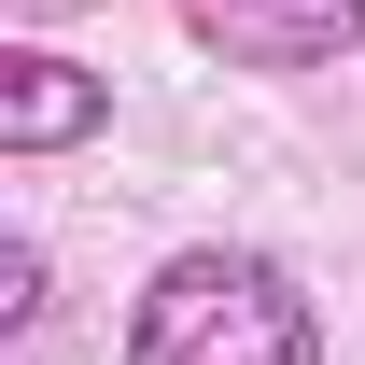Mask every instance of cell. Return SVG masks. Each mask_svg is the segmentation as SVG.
<instances>
[{"mask_svg": "<svg viewBox=\"0 0 365 365\" xmlns=\"http://www.w3.org/2000/svg\"><path fill=\"white\" fill-rule=\"evenodd\" d=\"M127 365H323V309L253 239H182L127 295Z\"/></svg>", "mask_w": 365, "mask_h": 365, "instance_id": "cell-1", "label": "cell"}, {"mask_svg": "<svg viewBox=\"0 0 365 365\" xmlns=\"http://www.w3.org/2000/svg\"><path fill=\"white\" fill-rule=\"evenodd\" d=\"M182 29L225 71H337L365 56V0H182Z\"/></svg>", "mask_w": 365, "mask_h": 365, "instance_id": "cell-2", "label": "cell"}, {"mask_svg": "<svg viewBox=\"0 0 365 365\" xmlns=\"http://www.w3.org/2000/svg\"><path fill=\"white\" fill-rule=\"evenodd\" d=\"M113 127V71L56 43H0V155H71V140Z\"/></svg>", "mask_w": 365, "mask_h": 365, "instance_id": "cell-3", "label": "cell"}, {"mask_svg": "<svg viewBox=\"0 0 365 365\" xmlns=\"http://www.w3.org/2000/svg\"><path fill=\"white\" fill-rule=\"evenodd\" d=\"M0 337H43V239H0Z\"/></svg>", "mask_w": 365, "mask_h": 365, "instance_id": "cell-4", "label": "cell"}]
</instances>
